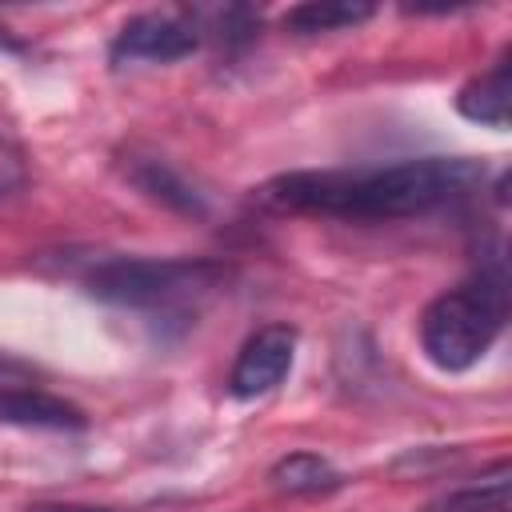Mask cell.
Wrapping results in <instances>:
<instances>
[{
    "label": "cell",
    "mask_w": 512,
    "mask_h": 512,
    "mask_svg": "<svg viewBox=\"0 0 512 512\" xmlns=\"http://www.w3.org/2000/svg\"><path fill=\"white\" fill-rule=\"evenodd\" d=\"M0 424L80 432L88 424V416L72 400H64V396H52V392H40V388H24V384L0 380Z\"/></svg>",
    "instance_id": "obj_7"
},
{
    "label": "cell",
    "mask_w": 512,
    "mask_h": 512,
    "mask_svg": "<svg viewBox=\"0 0 512 512\" xmlns=\"http://www.w3.org/2000/svg\"><path fill=\"white\" fill-rule=\"evenodd\" d=\"M376 8L372 4H348V0H312V4H296L284 12V28L296 36H320V32H344L356 28L364 20H372Z\"/></svg>",
    "instance_id": "obj_11"
},
{
    "label": "cell",
    "mask_w": 512,
    "mask_h": 512,
    "mask_svg": "<svg viewBox=\"0 0 512 512\" xmlns=\"http://www.w3.org/2000/svg\"><path fill=\"white\" fill-rule=\"evenodd\" d=\"M24 180H28V168H24V152H20L12 140H4V136H0V196L16 192Z\"/></svg>",
    "instance_id": "obj_13"
},
{
    "label": "cell",
    "mask_w": 512,
    "mask_h": 512,
    "mask_svg": "<svg viewBox=\"0 0 512 512\" xmlns=\"http://www.w3.org/2000/svg\"><path fill=\"white\" fill-rule=\"evenodd\" d=\"M508 52L488 68L480 72L476 80H468L456 96V108L460 116L476 120V124H488V128H508Z\"/></svg>",
    "instance_id": "obj_8"
},
{
    "label": "cell",
    "mask_w": 512,
    "mask_h": 512,
    "mask_svg": "<svg viewBox=\"0 0 512 512\" xmlns=\"http://www.w3.org/2000/svg\"><path fill=\"white\" fill-rule=\"evenodd\" d=\"M200 48V28L192 12H140L132 16L112 48L108 60L112 68H132V64H176Z\"/></svg>",
    "instance_id": "obj_4"
},
{
    "label": "cell",
    "mask_w": 512,
    "mask_h": 512,
    "mask_svg": "<svg viewBox=\"0 0 512 512\" xmlns=\"http://www.w3.org/2000/svg\"><path fill=\"white\" fill-rule=\"evenodd\" d=\"M212 20H216V40H224V44H248V40H256L260 36V16L252 12V8H216V12H208Z\"/></svg>",
    "instance_id": "obj_12"
},
{
    "label": "cell",
    "mask_w": 512,
    "mask_h": 512,
    "mask_svg": "<svg viewBox=\"0 0 512 512\" xmlns=\"http://www.w3.org/2000/svg\"><path fill=\"white\" fill-rule=\"evenodd\" d=\"M20 372H24V364H20V360H12V356H4V352H0V380H4V376H20Z\"/></svg>",
    "instance_id": "obj_15"
},
{
    "label": "cell",
    "mask_w": 512,
    "mask_h": 512,
    "mask_svg": "<svg viewBox=\"0 0 512 512\" xmlns=\"http://www.w3.org/2000/svg\"><path fill=\"white\" fill-rule=\"evenodd\" d=\"M120 172H124V180L136 188V192H144L148 200H156V204H164V208H172V212H180V216H208V196L176 168V164H168L164 156H152V152H128L124 160H120Z\"/></svg>",
    "instance_id": "obj_6"
},
{
    "label": "cell",
    "mask_w": 512,
    "mask_h": 512,
    "mask_svg": "<svg viewBox=\"0 0 512 512\" xmlns=\"http://www.w3.org/2000/svg\"><path fill=\"white\" fill-rule=\"evenodd\" d=\"M232 268L204 256H100L84 272L88 296L132 312H196L228 284Z\"/></svg>",
    "instance_id": "obj_2"
},
{
    "label": "cell",
    "mask_w": 512,
    "mask_h": 512,
    "mask_svg": "<svg viewBox=\"0 0 512 512\" xmlns=\"http://www.w3.org/2000/svg\"><path fill=\"white\" fill-rule=\"evenodd\" d=\"M32 512H116V508H92V504H36Z\"/></svg>",
    "instance_id": "obj_14"
},
{
    "label": "cell",
    "mask_w": 512,
    "mask_h": 512,
    "mask_svg": "<svg viewBox=\"0 0 512 512\" xmlns=\"http://www.w3.org/2000/svg\"><path fill=\"white\" fill-rule=\"evenodd\" d=\"M268 480L276 492H288V496H324V492H336L344 484V472L332 468L316 452H292V456H280L272 464Z\"/></svg>",
    "instance_id": "obj_9"
},
{
    "label": "cell",
    "mask_w": 512,
    "mask_h": 512,
    "mask_svg": "<svg viewBox=\"0 0 512 512\" xmlns=\"http://www.w3.org/2000/svg\"><path fill=\"white\" fill-rule=\"evenodd\" d=\"M0 48H8V52H24V44H20V40H12L4 28H0Z\"/></svg>",
    "instance_id": "obj_16"
},
{
    "label": "cell",
    "mask_w": 512,
    "mask_h": 512,
    "mask_svg": "<svg viewBox=\"0 0 512 512\" xmlns=\"http://www.w3.org/2000/svg\"><path fill=\"white\" fill-rule=\"evenodd\" d=\"M508 460H496L492 472H484L480 480L452 488L444 496H436L424 512H508Z\"/></svg>",
    "instance_id": "obj_10"
},
{
    "label": "cell",
    "mask_w": 512,
    "mask_h": 512,
    "mask_svg": "<svg viewBox=\"0 0 512 512\" xmlns=\"http://www.w3.org/2000/svg\"><path fill=\"white\" fill-rule=\"evenodd\" d=\"M292 356H296V328H288V324H264V328H256L244 340V348H240V356L232 364L228 392L236 400H256V396L272 392L288 376Z\"/></svg>",
    "instance_id": "obj_5"
},
{
    "label": "cell",
    "mask_w": 512,
    "mask_h": 512,
    "mask_svg": "<svg viewBox=\"0 0 512 512\" xmlns=\"http://www.w3.org/2000/svg\"><path fill=\"white\" fill-rule=\"evenodd\" d=\"M484 180V164L468 156H416L376 168H320L284 172L260 188V196L280 212L332 216V220H404L444 208L468 196Z\"/></svg>",
    "instance_id": "obj_1"
},
{
    "label": "cell",
    "mask_w": 512,
    "mask_h": 512,
    "mask_svg": "<svg viewBox=\"0 0 512 512\" xmlns=\"http://www.w3.org/2000/svg\"><path fill=\"white\" fill-rule=\"evenodd\" d=\"M504 320H508V276L500 256H492L468 280L440 292L420 312L424 356L444 372H464L496 344Z\"/></svg>",
    "instance_id": "obj_3"
}]
</instances>
